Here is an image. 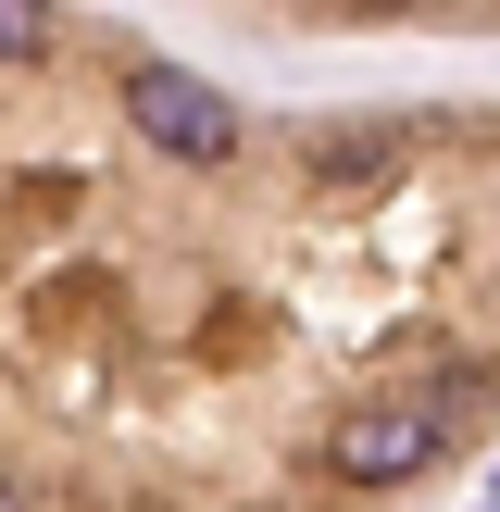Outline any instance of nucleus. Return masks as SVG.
Listing matches in <instances>:
<instances>
[{"instance_id":"nucleus-2","label":"nucleus","mask_w":500,"mask_h":512,"mask_svg":"<svg viewBox=\"0 0 500 512\" xmlns=\"http://www.w3.org/2000/svg\"><path fill=\"white\" fill-rule=\"evenodd\" d=\"M150 13H200L238 38H288V50H363V38L500 50V0H150Z\"/></svg>"},{"instance_id":"nucleus-1","label":"nucleus","mask_w":500,"mask_h":512,"mask_svg":"<svg viewBox=\"0 0 500 512\" xmlns=\"http://www.w3.org/2000/svg\"><path fill=\"white\" fill-rule=\"evenodd\" d=\"M500 463V88H250L0 0V512H413Z\"/></svg>"}]
</instances>
